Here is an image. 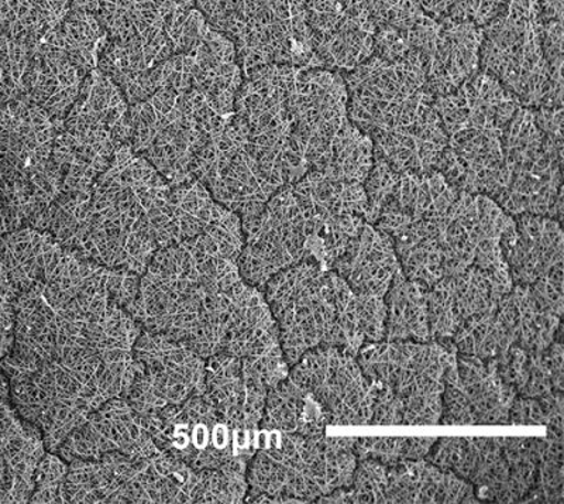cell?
Instances as JSON below:
<instances>
[{
    "label": "cell",
    "instance_id": "f546056e",
    "mask_svg": "<svg viewBox=\"0 0 564 504\" xmlns=\"http://www.w3.org/2000/svg\"><path fill=\"white\" fill-rule=\"evenodd\" d=\"M563 393L539 398L518 396L512 403L508 425L563 428Z\"/></svg>",
    "mask_w": 564,
    "mask_h": 504
},
{
    "label": "cell",
    "instance_id": "ac0fdd59",
    "mask_svg": "<svg viewBox=\"0 0 564 504\" xmlns=\"http://www.w3.org/2000/svg\"><path fill=\"white\" fill-rule=\"evenodd\" d=\"M74 9L97 19L109 39L144 44L169 34L195 0H70Z\"/></svg>",
    "mask_w": 564,
    "mask_h": 504
},
{
    "label": "cell",
    "instance_id": "cb8c5ba5",
    "mask_svg": "<svg viewBox=\"0 0 564 504\" xmlns=\"http://www.w3.org/2000/svg\"><path fill=\"white\" fill-rule=\"evenodd\" d=\"M89 69L64 50L45 42L35 65V93L43 109L62 130L65 116L77 100Z\"/></svg>",
    "mask_w": 564,
    "mask_h": 504
},
{
    "label": "cell",
    "instance_id": "e0dca14e",
    "mask_svg": "<svg viewBox=\"0 0 564 504\" xmlns=\"http://www.w3.org/2000/svg\"><path fill=\"white\" fill-rule=\"evenodd\" d=\"M425 460L471 483L478 501L510 503L503 438H437Z\"/></svg>",
    "mask_w": 564,
    "mask_h": 504
},
{
    "label": "cell",
    "instance_id": "6da1fadb",
    "mask_svg": "<svg viewBox=\"0 0 564 504\" xmlns=\"http://www.w3.org/2000/svg\"><path fill=\"white\" fill-rule=\"evenodd\" d=\"M4 283L14 341L4 357L12 403L55 452L133 377L143 326L112 297L116 269L80 259L42 230L20 234Z\"/></svg>",
    "mask_w": 564,
    "mask_h": 504
},
{
    "label": "cell",
    "instance_id": "9c48e42d",
    "mask_svg": "<svg viewBox=\"0 0 564 504\" xmlns=\"http://www.w3.org/2000/svg\"><path fill=\"white\" fill-rule=\"evenodd\" d=\"M226 118L198 89H160L143 103L130 105L128 143L170 183H180L194 178L195 156L224 128Z\"/></svg>",
    "mask_w": 564,
    "mask_h": 504
},
{
    "label": "cell",
    "instance_id": "603a6c76",
    "mask_svg": "<svg viewBox=\"0 0 564 504\" xmlns=\"http://www.w3.org/2000/svg\"><path fill=\"white\" fill-rule=\"evenodd\" d=\"M458 387L465 396L475 426L508 425L517 392L501 379L496 361L457 354Z\"/></svg>",
    "mask_w": 564,
    "mask_h": 504
},
{
    "label": "cell",
    "instance_id": "9a60e30c",
    "mask_svg": "<svg viewBox=\"0 0 564 504\" xmlns=\"http://www.w3.org/2000/svg\"><path fill=\"white\" fill-rule=\"evenodd\" d=\"M289 377L324 406L330 426L372 425L371 382L344 347H312L290 367Z\"/></svg>",
    "mask_w": 564,
    "mask_h": 504
},
{
    "label": "cell",
    "instance_id": "83f0119b",
    "mask_svg": "<svg viewBox=\"0 0 564 504\" xmlns=\"http://www.w3.org/2000/svg\"><path fill=\"white\" fill-rule=\"evenodd\" d=\"M564 502L563 428H547L542 438L536 485L523 503L558 504Z\"/></svg>",
    "mask_w": 564,
    "mask_h": 504
},
{
    "label": "cell",
    "instance_id": "f1b7e54d",
    "mask_svg": "<svg viewBox=\"0 0 564 504\" xmlns=\"http://www.w3.org/2000/svg\"><path fill=\"white\" fill-rule=\"evenodd\" d=\"M437 438H356L357 460H375L386 467H394L402 461L425 460Z\"/></svg>",
    "mask_w": 564,
    "mask_h": 504
},
{
    "label": "cell",
    "instance_id": "44dd1931",
    "mask_svg": "<svg viewBox=\"0 0 564 504\" xmlns=\"http://www.w3.org/2000/svg\"><path fill=\"white\" fill-rule=\"evenodd\" d=\"M330 270L344 277L357 294L384 299L401 265L390 236L366 222Z\"/></svg>",
    "mask_w": 564,
    "mask_h": 504
},
{
    "label": "cell",
    "instance_id": "ba28073f",
    "mask_svg": "<svg viewBox=\"0 0 564 504\" xmlns=\"http://www.w3.org/2000/svg\"><path fill=\"white\" fill-rule=\"evenodd\" d=\"M541 0H511L481 26L480 69L527 108H563V77L549 64Z\"/></svg>",
    "mask_w": 564,
    "mask_h": 504
},
{
    "label": "cell",
    "instance_id": "30bf717a",
    "mask_svg": "<svg viewBox=\"0 0 564 504\" xmlns=\"http://www.w3.org/2000/svg\"><path fill=\"white\" fill-rule=\"evenodd\" d=\"M301 181L282 186L264 208L241 219L245 245L238 259L246 283L263 289L271 277L310 259L306 246L330 219Z\"/></svg>",
    "mask_w": 564,
    "mask_h": 504
},
{
    "label": "cell",
    "instance_id": "d6a6232c",
    "mask_svg": "<svg viewBox=\"0 0 564 504\" xmlns=\"http://www.w3.org/2000/svg\"><path fill=\"white\" fill-rule=\"evenodd\" d=\"M529 290L542 310L562 319L564 310L563 265L555 267L546 276L529 286Z\"/></svg>",
    "mask_w": 564,
    "mask_h": 504
},
{
    "label": "cell",
    "instance_id": "8992f818",
    "mask_svg": "<svg viewBox=\"0 0 564 504\" xmlns=\"http://www.w3.org/2000/svg\"><path fill=\"white\" fill-rule=\"evenodd\" d=\"M355 441L260 428L257 450L247 463L246 502L311 503L350 487L359 462Z\"/></svg>",
    "mask_w": 564,
    "mask_h": 504
},
{
    "label": "cell",
    "instance_id": "4fadbf2b",
    "mask_svg": "<svg viewBox=\"0 0 564 504\" xmlns=\"http://www.w3.org/2000/svg\"><path fill=\"white\" fill-rule=\"evenodd\" d=\"M141 418L161 451L195 471L224 468L247 471V463L257 450L260 428L235 426L203 396Z\"/></svg>",
    "mask_w": 564,
    "mask_h": 504
},
{
    "label": "cell",
    "instance_id": "d4e9b609",
    "mask_svg": "<svg viewBox=\"0 0 564 504\" xmlns=\"http://www.w3.org/2000/svg\"><path fill=\"white\" fill-rule=\"evenodd\" d=\"M327 426L330 421L324 406L289 376L267 393L260 428L317 437L324 436Z\"/></svg>",
    "mask_w": 564,
    "mask_h": 504
},
{
    "label": "cell",
    "instance_id": "7c38bea8",
    "mask_svg": "<svg viewBox=\"0 0 564 504\" xmlns=\"http://www.w3.org/2000/svg\"><path fill=\"white\" fill-rule=\"evenodd\" d=\"M452 342L381 341L361 346L357 361L367 379L384 383L404 406L405 426L441 425L447 367L457 361Z\"/></svg>",
    "mask_w": 564,
    "mask_h": 504
},
{
    "label": "cell",
    "instance_id": "7402d4cb",
    "mask_svg": "<svg viewBox=\"0 0 564 504\" xmlns=\"http://www.w3.org/2000/svg\"><path fill=\"white\" fill-rule=\"evenodd\" d=\"M475 486L426 460L388 467L386 503H478Z\"/></svg>",
    "mask_w": 564,
    "mask_h": 504
},
{
    "label": "cell",
    "instance_id": "4dcf8cb0",
    "mask_svg": "<svg viewBox=\"0 0 564 504\" xmlns=\"http://www.w3.org/2000/svg\"><path fill=\"white\" fill-rule=\"evenodd\" d=\"M388 467L375 460L357 462L351 486L347 487L349 503H386Z\"/></svg>",
    "mask_w": 564,
    "mask_h": 504
},
{
    "label": "cell",
    "instance_id": "1f68e13d",
    "mask_svg": "<svg viewBox=\"0 0 564 504\" xmlns=\"http://www.w3.org/2000/svg\"><path fill=\"white\" fill-rule=\"evenodd\" d=\"M68 463L57 452L44 453L35 472L33 503H65L64 486L67 478Z\"/></svg>",
    "mask_w": 564,
    "mask_h": 504
},
{
    "label": "cell",
    "instance_id": "3957f363",
    "mask_svg": "<svg viewBox=\"0 0 564 504\" xmlns=\"http://www.w3.org/2000/svg\"><path fill=\"white\" fill-rule=\"evenodd\" d=\"M205 229L199 186L193 180L170 183L124 143L90 186L83 224L65 249L80 259L141 276L155 251Z\"/></svg>",
    "mask_w": 564,
    "mask_h": 504
},
{
    "label": "cell",
    "instance_id": "8fae6325",
    "mask_svg": "<svg viewBox=\"0 0 564 504\" xmlns=\"http://www.w3.org/2000/svg\"><path fill=\"white\" fill-rule=\"evenodd\" d=\"M336 271L315 259H305L280 271L261 291L280 331V342L290 367L316 346H339L347 341L339 324Z\"/></svg>",
    "mask_w": 564,
    "mask_h": 504
},
{
    "label": "cell",
    "instance_id": "277c9868",
    "mask_svg": "<svg viewBox=\"0 0 564 504\" xmlns=\"http://www.w3.org/2000/svg\"><path fill=\"white\" fill-rule=\"evenodd\" d=\"M344 77L347 116L372 140L375 158L398 174L436 171L449 136L426 87L421 55L411 49L397 62L371 55Z\"/></svg>",
    "mask_w": 564,
    "mask_h": 504
},
{
    "label": "cell",
    "instance_id": "5bb4252c",
    "mask_svg": "<svg viewBox=\"0 0 564 504\" xmlns=\"http://www.w3.org/2000/svg\"><path fill=\"white\" fill-rule=\"evenodd\" d=\"M206 360L169 336L141 331L133 347V377L124 400L141 417L183 405L205 392Z\"/></svg>",
    "mask_w": 564,
    "mask_h": 504
},
{
    "label": "cell",
    "instance_id": "7a4b0ae2",
    "mask_svg": "<svg viewBox=\"0 0 564 504\" xmlns=\"http://www.w3.org/2000/svg\"><path fill=\"white\" fill-rule=\"evenodd\" d=\"M239 254L210 235L155 251L140 277L134 319L204 360L231 355L253 363L285 357L263 291L246 283Z\"/></svg>",
    "mask_w": 564,
    "mask_h": 504
},
{
    "label": "cell",
    "instance_id": "5b68a950",
    "mask_svg": "<svg viewBox=\"0 0 564 504\" xmlns=\"http://www.w3.org/2000/svg\"><path fill=\"white\" fill-rule=\"evenodd\" d=\"M65 503H198L203 471L161 451L148 428L94 460H73Z\"/></svg>",
    "mask_w": 564,
    "mask_h": 504
},
{
    "label": "cell",
    "instance_id": "ffe728a7",
    "mask_svg": "<svg viewBox=\"0 0 564 504\" xmlns=\"http://www.w3.org/2000/svg\"><path fill=\"white\" fill-rule=\"evenodd\" d=\"M269 390L245 369L240 357L221 354L206 360L203 397L235 426L259 430Z\"/></svg>",
    "mask_w": 564,
    "mask_h": 504
},
{
    "label": "cell",
    "instance_id": "4316f807",
    "mask_svg": "<svg viewBox=\"0 0 564 504\" xmlns=\"http://www.w3.org/2000/svg\"><path fill=\"white\" fill-rule=\"evenodd\" d=\"M511 296L518 311L517 346L529 354L546 351L563 332L561 317L542 310L533 300L529 286H513Z\"/></svg>",
    "mask_w": 564,
    "mask_h": 504
},
{
    "label": "cell",
    "instance_id": "484cf974",
    "mask_svg": "<svg viewBox=\"0 0 564 504\" xmlns=\"http://www.w3.org/2000/svg\"><path fill=\"white\" fill-rule=\"evenodd\" d=\"M427 287L398 271L384 296V341H431L427 319Z\"/></svg>",
    "mask_w": 564,
    "mask_h": 504
},
{
    "label": "cell",
    "instance_id": "52a82bcc",
    "mask_svg": "<svg viewBox=\"0 0 564 504\" xmlns=\"http://www.w3.org/2000/svg\"><path fill=\"white\" fill-rule=\"evenodd\" d=\"M507 214L563 221V108L521 107L502 133Z\"/></svg>",
    "mask_w": 564,
    "mask_h": 504
},
{
    "label": "cell",
    "instance_id": "2e32d148",
    "mask_svg": "<svg viewBox=\"0 0 564 504\" xmlns=\"http://www.w3.org/2000/svg\"><path fill=\"white\" fill-rule=\"evenodd\" d=\"M512 289L508 265L492 270L471 266L462 275L443 277L426 294L431 341L452 342L467 320L494 314Z\"/></svg>",
    "mask_w": 564,
    "mask_h": 504
},
{
    "label": "cell",
    "instance_id": "d6986e66",
    "mask_svg": "<svg viewBox=\"0 0 564 504\" xmlns=\"http://www.w3.org/2000/svg\"><path fill=\"white\" fill-rule=\"evenodd\" d=\"M513 286H531L564 260L562 222L549 216L518 215L501 238Z\"/></svg>",
    "mask_w": 564,
    "mask_h": 504
}]
</instances>
